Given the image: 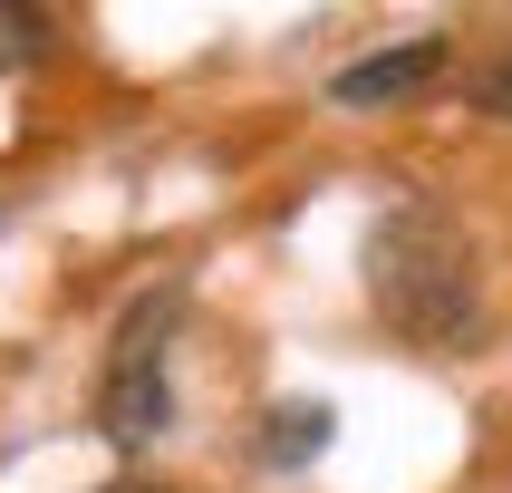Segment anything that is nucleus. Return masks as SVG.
Listing matches in <instances>:
<instances>
[{
	"instance_id": "obj_5",
	"label": "nucleus",
	"mask_w": 512,
	"mask_h": 493,
	"mask_svg": "<svg viewBox=\"0 0 512 493\" xmlns=\"http://www.w3.org/2000/svg\"><path fill=\"white\" fill-rule=\"evenodd\" d=\"M39 49H49V20L29 0H0V68H29Z\"/></svg>"
},
{
	"instance_id": "obj_2",
	"label": "nucleus",
	"mask_w": 512,
	"mask_h": 493,
	"mask_svg": "<svg viewBox=\"0 0 512 493\" xmlns=\"http://www.w3.org/2000/svg\"><path fill=\"white\" fill-rule=\"evenodd\" d=\"M174 319H184V281H155L136 300V310L116 319V339H107V377H97V435L107 445H155V435L174 426V387H165V339H174Z\"/></svg>"
},
{
	"instance_id": "obj_1",
	"label": "nucleus",
	"mask_w": 512,
	"mask_h": 493,
	"mask_svg": "<svg viewBox=\"0 0 512 493\" xmlns=\"http://www.w3.org/2000/svg\"><path fill=\"white\" fill-rule=\"evenodd\" d=\"M368 290H377V310H387V329L416 339V348H464L474 319H484V300H474V242L445 213H426V203L397 213V223H377Z\"/></svg>"
},
{
	"instance_id": "obj_7",
	"label": "nucleus",
	"mask_w": 512,
	"mask_h": 493,
	"mask_svg": "<svg viewBox=\"0 0 512 493\" xmlns=\"http://www.w3.org/2000/svg\"><path fill=\"white\" fill-rule=\"evenodd\" d=\"M107 493H155V484H107Z\"/></svg>"
},
{
	"instance_id": "obj_4",
	"label": "nucleus",
	"mask_w": 512,
	"mask_h": 493,
	"mask_svg": "<svg viewBox=\"0 0 512 493\" xmlns=\"http://www.w3.org/2000/svg\"><path fill=\"white\" fill-rule=\"evenodd\" d=\"M329 426H339V406H319V397H281L271 416H261V464H271V474L310 464L319 445H329Z\"/></svg>"
},
{
	"instance_id": "obj_6",
	"label": "nucleus",
	"mask_w": 512,
	"mask_h": 493,
	"mask_svg": "<svg viewBox=\"0 0 512 493\" xmlns=\"http://www.w3.org/2000/svg\"><path fill=\"white\" fill-rule=\"evenodd\" d=\"M474 107H484V116H503V126H512V49L493 58L484 78H474Z\"/></svg>"
},
{
	"instance_id": "obj_3",
	"label": "nucleus",
	"mask_w": 512,
	"mask_h": 493,
	"mask_svg": "<svg viewBox=\"0 0 512 493\" xmlns=\"http://www.w3.org/2000/svg\"><path fill=\"white\" fill-rule=\"evenodd\" d=\"M435 68H445V39H397V49L348 58L339 78H329V97H339V107H397V97H416Z\"/></svg>"
}]
</instances>
